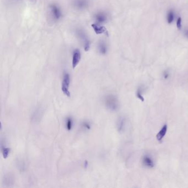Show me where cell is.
<instances>
[{"instance_id": "1", "label": "cell", "mask_w": 188, "mask_h": 188, "mask_svg": "<svg viewBox=\"0 0 188 188\" xmlns=\"http://www.w3.org/2000/svg\"><path fill=\"white\" fill-rule=\"evenodd\" d=\"M104 103L106 107L111 111H116L119 108L118 99L113 94H109L106 96L104 99Z\"/></svg>"}, {"instance_id": "2", "label": "cell", "mask_w": 188, "mask_h": 188, "mask_svg": "<svg viewBox=\"0 0 188 188\" xmlns=\"http://www.w3.org/2000/svg\"><path fill=\"white\" fill-rule=\"evenodd\" d=\"M70 84V77L69 74L67 72H65L63 76V82L61 89L65 96L70 97V92L69 91V86Z\"/></svg>"}, {"instance_id": "3", "label": "cell", "mask_w": 188, "mask_h": 188, "mask_svg": "<svg viewBox=\"0 0 188 188\" xmlns=\"http://www.w3.org/2000/svg\"><path fill=\"white\" fill-rule=\"evenodd\" d=\"M76 32H77V36L82 42L85 51H88L90 48V42L86 35V34L83 32V30L81 29H77Z\"/></svg>"}, {"instance_id": "4", "label": "cell", "mask_w": 188, "mask_h": 188, "mask_svg": "<svg viewBox=\"0 0 188 188\" xmlns=\"http://www.w3.org/2000/svg\"><path fill=\"white\" fill-rule=\"evenodd\" d=\"M50 13L53 19L55 20H59L62 17V12L59 7L53 4L50 6Z\"/></svg>"}, {"instance_id": "5", "label": "cell", "mask_w": 188, "mask_h": 188, "mask_svg": "<svg viewBox=\"0 0 188 188\" xmlns=\"http://www.w3.org/2000/svg\"><path fill=\"white\" fill-rule=\"evenodd\" d=\"M94 19L96 23L97 24H104L107 22L108 20V14L104 11H99L94 15Z\"/></svg>"}, {"instance_id": "6", "label": "cell", "mask_w": 188, "mask_h": 188, "mask_svg": "<svg viewBox=\"0 0 188 188\" xmlns=\"http://www.w3.org/2000/svg\"><path fill=\"white\" fill-rule=\"evenodd\" d=\"M89 5V0H74L73 6L77 10H83Z\"/></svg>"}, {"instance_id": "7", "label": "cell", "mask_w": 188, "mask_h": 188, "mask_svg": "<svg viewBox=\"0 0 188 188\" xmlns=\"http://www.w3.org/2000/svg\"><path fill=\"white\" fill-rule=\"evenodd\" d=\"M43 114L44 109L43 108L39 106L33 112V116H32V120L34 122H39L40 119H42L43 116Z\"/></svg>"}, {"instance_id": "8", "label": "cell", "mask_w": 188, "mask_h": 188, "mask_svg": "<svg viewBox=\"0 0 188 188\" xmlns=\"http://www.w3.org/2000/svg\"><path fill=\"white\" fill-rule=\"evenodd\" d=\"M142 164L146 168H152L155 167V162L151 156L148 155L143 156L142 159Z\"/></svg>"}, {"instance_id": "9", "label": "cell", "mask_w": 188, "mask_h": 188, "mask_svg": "<svg viewBox=\"0 0 188 188\" xmlns=\"http://www.w3.org/2000/svg\"><path fill=\"white\" fill-rule=\"evenodd\" d=\"M81 59V54L79 50L78 49L75 50L73 53L72 60V66L73 69H75L79 65Z\"/></svg>"}, {"instance_id": "10", "label": "cell", "mask_w": 188, "mask_h": 188, "mask_svg": "<svg viewBox=\"0 0 188 188\" xmlns=\"http://www.w3.org/2000/svg\"><path fill=\"white\" fill-rule=\"evenodd\" d=\"M91 26L92 27L93 29L94 30V32L96 33V34L100 35V34H106V35H108V31L104 26H101V24H97V23H94L91 25Z\"/></svg>"}, {"instance_id": "11", "label": "cell", "mask_w": 188, "mask_h": 188, "mask_svg": "<svg viewBox=\"0 0 188 188\" xmlns=\"http://www.w3.org/2000/svg\"><path fill=\"white\" fill-rule=\"evenodd\" d=\"M14 177L12 174L8 173L4 175L3 183L5 186L10 187L14 184Z\"/></svg>"}, {"instance_id": "12", "label": "cell", "mask_w": 188, "mask_h": 188, "mask_svg": "<svg viewBox=\"0 0 188 188\" xmlns=\"http://www.w3.org/2000/svg\"><path fill=\"white\" fill-rule=\"evenodd\" d=\"M126 119L124 116H120L117 122V129L119 132H122L125 128Z\"/></svg>"}, {"instance_id": "13", "label": "cell", "mask_w": 188, "mask_h": 188, "mask_svg": "<svg viewBox=\"0 0 188 188\" xmlns=\"http://www.w3.org/2000/svg\"><path fill=\"white\" fill-rule=\"evenodd\" d=\"M167 129H168V126L167 124H165L163 126L162 129H161V130L159 131V133L156 135V138L157 141H162V139H163L164 137L165 136V134L167 131Z\"/></svg>"}, {"instance_id": "14", "label": "cell", "mask_w": 188, "mask_h": 188, "mask_svg": "<svg viewBox=\"0 0 188 188\" xmlns=\"http://www.w3.org/2000/svg\"><path fill=\"white\" fill-rule=\"evenodd\" d=\"M98 49H99V53H100L101 54L105 55L106 54L107 50H108V48H107L106 44L104 42L102 41L99 43Z\"/></svg>"}, {"instance_id": "15", "label": "cell", "mask_w": 188, "mask_h": 188, "mask_svg": "<svg viewBox=\"0 0 188 188\" xmlns=\"http://www.w3.org/2000/svg\"><path fill=\"white\" fill-rule=\"evenodd\" d=\"M167 22L169 24H171L173 22L174 19V13L173 10H170L167 14Z\"/></svg>"}, {"instance_id": "16", "label": "cell", "mask_w": 188, "mask_h": 188, "mask_svg": "<svg viewBox=\"0 0 188 188\" xmlns=\"http://www.w3.org/2000/svg\"><path fill=\"white\" fill-rule=\"evenodd\" d=\"M142 91H143V88H142V87L140 86L137 89V91L136 92V96L140 100H141L142 102H143L145 99L142 96V93H143Z\"/></svg>"}, {"instance_id": "17", "label": "cell", "mask_w": 188, "mask_h": 188, "mask_svg": "<svg viewBox=\"0 0 188 188\" xmlns=\"http://www.w3.org/2000/svg\"><path fill=\"white\" fill-rule=\"evenodd\" d=\"M73 120L71 118H68L66 120V126L67 130L70 131L72 128Z\"/></svg>"}, {"instance_id": "18", "label": "cell", "mask_w": 188, "mask_h": 188, "mask_svg": "<svg viewBox=\"0 0 188 188\" xmlns=\"http://www.w3.org/2000/svg\"><path fill=\"white\" fill-rule=\"evenodd\" d=\"M10 149L8 147H2V153L3 159H6L10 154Z\"/></svg>"}, {"instance_id": "19", "label": "cell", "mask_w": 188, "mask_h": 188, "mask_svg": "<svg viewBox=\"0 0 188 188\" xmlns=\"http://www.w3.org/2000/svg\"><path fill=\"white\" fill-rule=\"evenodd\" d=\"M177 26L179 30L182 29V18L181 17H178L177 21Z\"/></svg>"}, {"instance_id": "20", "label": "cell", "mask_w": 188, "mask_h": 188, "mask_svg": "<svg viewBox=\"0 0 188 188\" xmlns=\"http://www.w3.org/2000/svg\"><path fill=\"white\" fill-rule=\"evenodd\" d=\"M163 79H169V76H170V74H169V72L168 71H165L164 72V73H163Z\"/></svg>"}, {"instance_id": "21", "label": "cell", "mask_w": 188, "mask_h": 188, "mask_svg": "<svg viewBox=\"0 0 188 188\" xmlns=\"http://www.w3.org/2000/svg\"><path fill=\"white\" fill-rule=\"evenodd\" d=\"M82 126L84 128H85L87 130H89V129H91V125H90V124H89V123H88V122H83L82 124Z\"/></svg>"}, {"instance_id": "22", "label": "cell", "mask_w": 188, "mask_h": 188, "mask_svg": "<svg viewBox=\"0 0 188 188\" xmlns=\"http://www.w3.org/2000/svg\"><path fill=\"white\" fill-rule=\"evenodd\" d=\"M185 35H186L188 38V29L186 30L185 31Z\"/></svg>"}]
</instances>
